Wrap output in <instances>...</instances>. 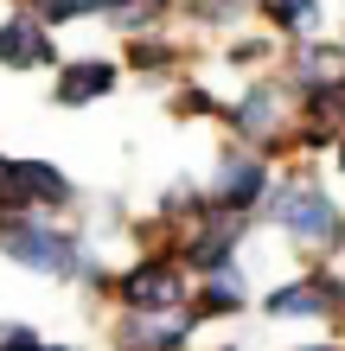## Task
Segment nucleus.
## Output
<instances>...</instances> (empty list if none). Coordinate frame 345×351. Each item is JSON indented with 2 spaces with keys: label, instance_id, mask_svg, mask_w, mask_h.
I'll return each instance as SVG.
<instances>
[{
  "label": "nucleus",
  "instance_id": "f257e3e1",
  "mask_svg": "<svg viewBox=\"0 0 345 351\" xmlns=\"http://www.w3.org/2000/svg\"><path fill=\"white\" fill-rule=\"evenodd\" d=\"M0 250H7L19 268H45V275L96 281V262H84L77 237L51 230V223H38V211H32V217H7V223H0Z\"/></svg>",
  "mask_w": 345,
  "mask_h": 351
},
{
  "label": "nucleus",
  "instance_id": "f03ea898",
  "mask_svg": "<svg viewBox=\"0 0 345 351\" xmlns=\"http://www.w3.org/2000/svg\"><path fill=\"white\" fill-rule=\"evenodd\" d=\"M269 217H275L294 243H307V250H333V243L345 237V211L320 192V185H307V179L275 185V192H269Z\"/></svg>",
  "mask_w": 345,
  "mask_h": 351
},
{
  "label": "nucleus",
  "instance_id": "423d86ee",
  "mask_svg": "<svg viewBox=\"0 0 345 351\" xmlns=\"http://www.w3.org/2000/svg\"><path fill=\"white\" fill-rule=\"evenodd\" d=\"M186 332H192L186 313H167V319H160V313H134L128 332H121V351H179Z\"/></svg>",
  "mask_w": 345,
  "mask_h": 351
},
{
  "label": "nucleus",
  "instance_id": "7ed1b4c3",
  "mask_svg": "<svg viewBox=\"0 0 345 351\" xmlns=\"http://www.w3.org/2000/svg\"><path fill=\"white\" fill-rule=\"evenodd\" d=\"M269 313H275V319H320V313H339V281L300 275V281H288V287H275V294H269Z\"/></svg>",
  "mask_w": 345,
  "mask_h": 351
},
{
  "label": "nucleus",
  "instance_id": "39448f33",
  "mask_svg": "<svg viewBox=\"0 0 345 351\" xmlns=\"http://www.w3.org/2000/svg\"><path fill=\"white\" fill-rule=\"evenodd\" d=\"M45 58H51V38H45V26H38L32 13H13L7 26H0V64L26 71V64H45Z\"/></svg>",
  "mask_w": 345,
  "mask_h": 351
},
{
  "label": "nucleus",
  "instance_id": "6e6552de",
  "mask_svg": "<svg viewBox=\"0 0 345 351\" xmlns=\"http://www.w3.org/2000/svg\"><path fill=\"white\" fill-rule=\"evenodd\" d=\"M230 121H237L250 141H269V134L281 128V90H250V96L237 102V115H230Z\"/></svg>",
  "mask_w": 345,
  "mask_h": 351
},
{
  "label": "nucleus",
  "instance_id": "9d476101",
  "mask_svg": "<svg viewBox=\"0 0 345 351\" xmlns=\"http://www.w3.org/2000/svg\"><path fill=\"white\" fill-rule=\"evenodd\" d=\"M237 306H243V281L230 275V268H224V275H211L205 294H198V313H237Z\"/></svg>",
  "mask_w": 345,
  "mask_h": 351
},
{
  "label": "nucleus",
  "instance_id": "9b49d317",
  "mask_svg": "<svg viewBox=\"0 0 345 351\" xmlns=\"http://www.w3.org/2000/svg\"><path fill=\"white\" fill-rule=\"evenodd\" d=\"M0 351H64V345H38V332L26 326H0Z\"/></svg>",
  "mask_w": 345,
  "mask_h": 351
},
{
  "label": "nucleus",
  "instance_id": "1a4fd4ad",
  "mask_svg": "<svg viewBox=\"0 0 345 351\" xmlns=\"http://www.w3.org/2000/svg\"><path fill=\"white\" fill-rule=\"evenodd\" d=\"M115 84V71L109 64H71L64 71V84H58V102H84V96H103Z\"/></svg>",
  "mask_w": 345,
  "mask_h": 351
},
{
  "label": "nucleus",
  "instance_id": "ddd939ff",
  "mask_svg": "<svg viewBox=\"0 0 345 351\" xmlns=\"http://www.w3.org/2000/svg\"><path fill=\"white\" fill-rule=\"evenodd\" d=\"M307 351H345V345H307Z\"/></svg>",
  "mask_w": 345,
  "mask_h": 351
},
{
  "label": "nucleus",
  "instance_id": "20e7f679",
  "mask_svg": "<svg viewBox=\"0 0 345 351\" xmlns=\"http://www.w3.org/2000/svg\"><path fill=\"white\" fill-rule=\"evenodd\" d=\"M262 185H269V167L250 160V154H230L224 173H217V211H250L262 198Z\"/></svg>",
  "mask_w": 345,
  "mask_h": 351
},
{
  "label": "nucleus",
  "instance_id": "0eeeda50",
  "mask_svg": "<svg viewBox=\"0 0 345 351\" xmlns=\"http://www.w3.org/2000/svg\"><path fill=\"white\" fill-rule=\"evenodd\" d=\"M128 300L141 306V313H179V268H160V262L134 268L128 275Z\"/></svg>",
  "mask_w": 345,
  "mask_h": 351
},
{
  "label": "nucleus",
  "instance_id": "f8f14e48",
  "mask_svg": "<svg viewBox=\"0 0 345 351\" xmlns=\"http://www.w3.org/2000/svg\"><path fill=\"white\" fill-rule=\"evenodd\" d=\"M339 313H345V275H339Z\"/></svg>",
  "mask_w": 345,
  "mask_h": 351
}]
</instances>
